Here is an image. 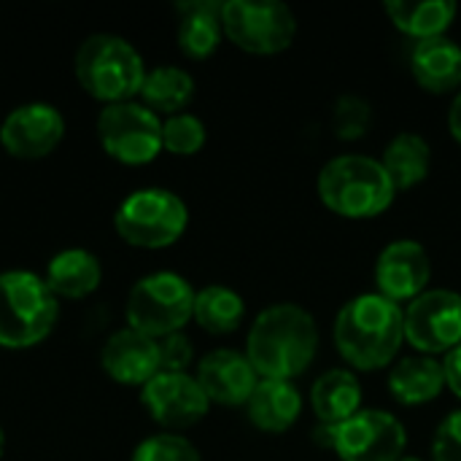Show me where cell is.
<instances>
[{"label": "cell", "mask_w": 461, "mask_h": 461, "mask_svg": "<svg viewBox=\"0 0 461 461\" xmlns=\"http://www.w3.org/2000/svg\"><path fill=\"white\" fill-rule=\"evenodd\" d=\"M140 405L165 429H189L208 416V397L189 373H159L140 389Z\"/></svg>", "instance_id": "cell-12"}, {"label": "cell", "mask_w": 461, "mask_h": 461, "mask_svg": "<svg viewBox=\"0 0 461 461\" xmlns=\"http://www.w3.org/2000/svg\"><path fill=\"white\" fill-rule=\"evenodd\" d=\"M332 448L340 461H400L408 448V432L386 411H359L332 427Z\"/></svg>", "instance_id": "cell-10"}, {"label": "cell", "mask_w": 461, "mask_h": 461, "mask_svg": "<svg viewBox=\"0 0 461 461\" xmlns=\"http://www.w3.org/2000/svg\"><path fill=\"white\" fill-rule=\"evenodd\" d=\"M194 97V78L189 70L176 65H157L146 73L140 86V100L154 113H184Z\"/></svg>", "instance_id": "cell-24"}, {"label": "cell", "mask_w": 461, "mask_h": 461, "mask_svg": "<svg viewBox=\"0 0 461 461\" xmlns=\"http://www.w3.org/2000/svg\"><path fill=\"white\" fill-rule=\"evenodd\" d=\"M73 73L78 86L89 97L113 105L140 95L149 70L138 49L127 38L113 32H95L84 38L76 49Z\"/></svg>", "instance_id": "cell-3"}, {"label": "cell", "mask_w": 461, "mask_h": 461, "mask_svg": "<svg viewBox=\"0 0 461 461\" xmlns=\"http://www.w3.org/2000/svg\"><path fill=\"white\" fill-rule=\"evenodd\" d=\"M319 348L313 316L294 303L265 308L249 330L246 357L259 378L292 381L305 373Z\"/></svg>", "instance_id": "cell-1"}, {"label": "cell", "mask_w": 461, "mask_h": 461, "mask_svg": "<svg viewBox=\"0 0 461 461\" xmlns=\"http://www.w3.org/2000/svg\"><path fill=\"white\" fill-rule=\"evenodd\" d=\"M411 70L427 92H454L461 84V46L448 35L419 41L411 54Z\"/></svg>", "instance_id": "cell-17"}, {"label": "cell", "mask_w": 461, "mask_h": 461, "mask_svg": "<svg viewBox=\"0 0 461 461\" xmlns=\"http://www.w3.org/2000/svg\"><path fill=\"white\" fill-rule=\"evenodd\" d=\"M311 405L321 424L338 427L359 413L362 386L351 370H327L311 389Z\"/></svg>", "instance_id": "cell-21"}, {"label": "cell", "mask_w": 461, "mask_h": 461, "mask_svg": "<svg viewBox=\"0 0 461 461\" xmlns=\"http://www.w3.org/2000/svg\"><path fill=\"white\" fill-rule=\"evenodd\" d=\"M221 27L238 49L251 54H278L297 35L294 11L278 0H227Z\"/></svg>", "instance_id": "cell-8"}, {"label": "cell", "mask_w": 461, "mask_h": 461, "mask_svg": "<svg viewBox=\"0 0 461 461\" xmlns=\"http://www.w3.org/2000/svg\"><path fill=\"white\" fill-rule=\"evenodd\" d=\"M373 122V108L365 97L359 95H343L338 97L335 108H332V127L335 135L343 140H359Z\"/></svg>", "instance_id": "cell-29"}, {"label": "cell", "mask_w": 461, "mask_h": 461, "mask_svg": "<svg viewBox=\"0 0 461 461\" xmlns=\"http://www.w3.org/2000/svg\"><path fill=\"white\" fill-rule=\"evenodd\" d=\"M381 165H384L386 176L392 178L394 189L402 192V189H411V186L421 184L429 176L432 149L421 135L402 132L386 146Z\"/></svg>", "instance_id": "cell-25"}, {"label": "cell", "mask_w": 461, "mask_h": 461, "mask_svg": "<svg viewBox=\"0 0 461 461\" xmlns=\"http://www.w3.org/2000/svg\"><path fill=\"white\" fill-rule=\"evenodd\" d=\"M405 340L421 354H448L461 343V294L432 289L405 311Z\"/></svg>", "instance_id": "cell-11"}, {"label": "cell", "mask_w": 461, "mask_h": 461, "mask_svg": "<svg viewBox=\"0 0 461 461\" xmlns=\"http://www.w3.org/2000/svg\"><path fill=\"white\" fill-rule=\"evenodd\" d=\"M448 127H451V135L461 143V92L456 95V100H454V105L448 111Z\"/></svg>", "instance_id": "cell-33"}, {"label": "cell", "mask_w": 461, "mask_h": 461, "mask_svg": "<svg viewBox=\"0 0 461 461\" xmlns=\"http://www.w3.org/2000/svg\"><path fill=\"white\" fill-rule=\"evenodd\" d=\"M432 278V262L421 243L416 240H394L389 243L378 262H375V284L378 294H384L392 303L416 300L424 294L427 284Z\"/></svg>", "instance_id": "cell-14"}, {"label": "cell", "mask_w": 461, "mask_h": 461, "mask_svg": "<svg viewBox=\"0 0 461 461\" xmlns=\"http://www.w3.org/2000/svg\"><path fill=\"white\" fill-rule=\"evenodd\" d=\"M400 461H421V459H416V456H402Z\"/></svg>", "instance_id": "cell-35"}, {"label": "cell", "mask_w": 461, "mask_h": 461, "mask_svg": "<svg viewBox=\"0 0 461 461\" xmlns=\"http://www.w3.org/2000/svg\"><path fill=\"white\" fill-rule=\"evenodd\" d=\"M446 389L443 365L432 357L400 359L389 373V392L402 405H427Z\"/></svg>", "instance_id": "cell-22"}, {"label": "cell", "mask_w": 461, "mask_h": 461, "mask_svg": "<svg viewBox=\"0 0 461 461\" xmlns=\"http://www.w3.org/2000/svg\"><path fill=\"white\" fill-rule=\"evenodd\" d=\"M246 303L238 292L227 286H205L194 297V321L211 335H230L243 324Z\"/></svg>", "instance_id": "cell-26"}, {"label": "cell", "mask_w": 461, "mask_h": 461, "mask_svg": "<svg viewBox=\"0 0 461 461\" xmlns=\"http://www.w3.org/2000/svg\"><path fill=\"white\" fill-rule=\"evenodd\" d=\"M321 203L343 219H373L394 203V184L373 157L343 154L330 159L319 173Z\"/></svg>", "instance_id": "cell-4"}, {"label": "cell", "mask_w": 461, "mask_h": 461, "mask_svg": "<svg viewBox=\"0 0 461 461\" xmlns=\"http://www.w3.org/2000/svg\"><path fill=\"white\" fill-rule=\"evenodd\" d=\"M189 224V211L170 189L149 186L132 192L113 216L119 238L135 249H167Z\"/></svg>", "instance_id": "cell-7"}, {"label": "cell", "mask_w": 461, "mask_h": 461, "mask_svg": "<svg viewBox=\"0 0 461 461\" xmlns=\"http://www.w3.org/2000/svg\"><path fill=\"white\" fill-rule=\"evenodd\" d=\"M205 146V124L194 113H176L162 122V149L176 157H192Z\"/></svg>", "instance_id": "cell-27"}, {"label": "cell", "mask_w": 461, "mask_h": 461, "mask_svg": "<svg viewBox=\"0 0 461 461\" xmlns=\"http://www.w3.org/2000/svg\"><path fill=\"white\" fill-rule=\"evenodd\" d=\"M456 11H459V5L454 0H419V3L389 0L386 3V14L394 22V27H400L402 32H408L419 41L446 35Z\"/></svg>", "instance_id": "cell-23"}, {"label": "cell", "mask_w": 461, "mask_h": 461, "mask_svg": "<svg viewBox=\"0 0 461 461\" xmlns=\"http://www.w3.org/2000/svg\"><path fill=\"white\" fill-rule=\"evenodd\" d=\"M405 340V311L384 294L348 300L335 319V346L357 370H381L394 362Z\"/></svg>", "instance_id": "cell-2"}, {"label": "cell", "mask_w": 461, "mask_h": 461, "mask_svg": "<svg viewBox=\"0 0 461 461\" xmlns=\"http://www.w3.org/2000/svg\"><path fill=\"white\" fill-rule=\"evenodd\" d=\"M130 461H203L200 451L194 448L192 440L176 432H159L146 438L135 451Z\"/></svg>", "instance_id": "cell-28"}, {"label": "cell", "mask_w": 461, "mask_h": 461, "mask_svg": "<svg viewBox=\"0 0 461 461\" xmlns=\"http://www.w3.org/2000/svg\"><path fill=\"white\" fill-rule=\"evenodd\" d=\"M194 297L197 292L178 273L159 270L143 276L127 294V305H124L127 327L154 340L184 332V327L194 316Z\"/></svg>", "instance_id": "cell-6"}, {"label": "cell", "mask_w": 461, "mask_h": 461, "mask_svg": "<svg viewBox=\"0 0 461 461\" xmlns=\"http://www.w3.org/2000/svg\"><path fill=\"white\" fill-rule=\"evenodd\" d=\"M59 316V300L30 270L0 273V348L24 351L43 343Z\"/></svg>", "instance_id": "cell-5"}, {"label": "cell", "mask_w": 461, "mask_h": 461, "mask_svg": "<svg viewBox=\"0 0 461 461\" xmlns=\"http://www.w3.org/2000/svg\"><path fill=\"white\" fill-rule=\"evenodd\" d=\"M221 5L216 0H181L176 5L178 11V49L189 59H205L219 49V41L224 35L221 27Z\"/></svg>", "instance_id": "cell-19"}, {"label": "cell", "mask_w": 461, "mask_h": 461, "mask_svg": "<svg viewBox=\"0 0 461 461\" xmlns=\"http://www.w3.org/2000/svg\"><path fill=\"white\" fill-rule=\"evenodd\" d=\"M95 130L103 151L122 165H149L162 151L159 116L135 100L105 105Z\"/></svg>", "instance_id": "cell-9"}, {"label": "cell", "mask_w": 461, "mask_h": 461, "mask_svg": "<svg viewBox=\"0 0 461 461\" xmlns=\"http://www.w3.org/2000/svg\"><path fill=\"white\" fill-rule=\"evenodd\" d=\"M246 411L257 429L267 435H281L300 419L303 397L292 381L259 378L254 394L246 402Z\"/></svg>", "instance_id": "cell-18"}, {"label": "cell", "mask_w": 461, "mask_h": 461, "mask_svg": "<svg viewBox=\"0 0 461 461\" xmlns=\"http://www.w3.org/2000/svg\"><path fill=\"white\" fill-rule=\"evenodd\" d=\"M157 343H159V367H162V373H186V367L194 359L192 340L184 332H176V335H167V338H162Z\"/></svg>", "instance_id": "cell-30"}, {"label": "cell", "mask_w": 461, "mask_h": 461, "mask_svg": "<svg viewBox=\"0 0 461 461\" xmlns=\"http://www.w3.org/2000/svg\"><path fill=\"white\" fill-rule=\"evenodd\" d=\"M194 378L205 392L208 402L230 405V408L246 405L259 384V375L251 367L249 357L232 348H219L205 354L197 365Z\"/></svg>", "instance_id": "cell-16"}, {"label": "cell", "mask_w": 461, "mask_h": 461, "mask_svg": "<svg viewBox=\"0 0 461 461\" xmlns=\"http://www.w3.org/2000/svg\"><path fill=\"white\" fill-rule=\"evenodd\" d=\"M100 367L116 384L143 389L154 375L162 373L159 343L132 327L116 330L100 351Z\"/></svg>", "instance_id": "cell-15"}, {"label": "cell", "mask_w": 461, "mask_h": 461, "mask_svg": "<svg viewBox=\"0 0 461 461\" xmlns=\"http://www.w3.org/2000/svg\"><path fill=\"white\" fill-rule=\"evenodd\" d=\"M3 451H5V435H3V427H0V456H3Z\"/></svg>", "instance_id": "cell-34"}, {"label": "cell", "mask_w": 461, "mask_h": 461, "mask_svg": "<svg viewBox=\"0 0 461 461\" xmlns=\"http://www.w3.org/2000/svg\"><path fill=\"white\" fill-rule=\"evenodd\" d=\"M43 281L57 300H84L97 292L103 281V265L86 249H65L51 257Z\"/></svg>", "instance_id": "cell-20"}, {"label": "cell", "mask_w": 461, "mask_h": 461, "mask_svg": "<svg viewBox=\"0 0 461 461\" xmlns=\"http://www.w3.org/2000/svg\"><path fill=\"white\" fill-rule=\"evenodd\" d=\"M65 138V119L51 103L16 105L0 124V143L16 159H43Z\"/></svg>", "instance_id": "cell-13"}, {"label": "cell", "mask_w": 461, "mask_h": 461, "mask_svg": "<svg viewBox=\"0 0 461 461\" xmlns=\"http://www.w3.org/2000/svg\"><path fill=\"white\" fill-rule=\"evenodd\" d=\"M432 461H461V411L443 419L432 440Z\"/></svg>", "instance_id": "cell-31"}, {"label": "cell", "mask_w": 461, "mask_h": 461, "mask_svg": "<svg viewBox=\"0 0 461 461\" xmlns=\"http://www.w3.org/2000/svg\"><path fill=\"white\" fill-rule=\"evenodd\" d=\"M443 373H446V386L461 400V343L446 354L443 359Z\"/></svg>", "instance_id": "cell-32"}]
</instances>
